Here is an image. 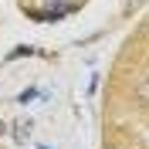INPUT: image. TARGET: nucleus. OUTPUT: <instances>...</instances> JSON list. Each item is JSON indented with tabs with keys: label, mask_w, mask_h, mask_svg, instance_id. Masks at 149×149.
Returning a JSON list of instances; mask_svg holds the SVG:
<instances>
[{
	"label": "nucleus",
	"mask_w": 149,
	"mask_h": 149,
	"mask_svg": "<svg viewBox=\"0 0 149 149\" xmlns=\"http://www.w3.org/2000/svg\"><path fill=\"white\" fill-rule=\"evenodd\" d=\"M136 98H139L142 105H149V71H142L139 81H136Z\"/></svg>",
	"instance_id": "obj_1"
},
{
	"label": "nucleus",
	"mask_w": 149,
	"mask_h": 149,
	"mask_svg": "<svg viewBox=\"0 0 149 149\" xmlns=\"http://www.w3.org/2000/svg\"><path fill=\"white\" fill-rule=\"evenodd\" d=\"M14 132H17V142H24V139H27V132H31V122H17V129H14Z\"/></svg>",
	"instance_id": "obj_2"
},
{
	"label": "nucleus",
	"mask_w": 149,
	"mask_h": 149,
	"mask_svg": "<svg viewBox=\"0 0 149 149\" xmlns=\"http://www.w3.org/2000/svg\"><path fill=\"white\" fill-rule=\"evenodd\" d=\"M31 98H37V92H34V88H27V92H20V95H17V102H20V105H27Z\"/></svg>",
	"instance_id": "obj_3"
},
{
	"label": "nucleus",
	"mask_w": 149,
	"mask_h": 149,
	"mask_svg": "<svg viewBox=\"0 0 149 149\" xmlns=\"http://www.w3.org/2000/svg\"><path fill=\"white\" fill-rule=\"evenodd\" d=\"M0 132H3V122H0Z\"/></svg>",
	"instance_id": "obj_4"
}]
</instances>
